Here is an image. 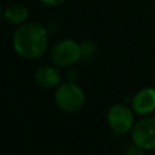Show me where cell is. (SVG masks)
Returning <instances> with one entry per match:
<instances>
[{
	"label": "cell",
	"instance_id": "cell-1",
	"mask_svg": "<svg viewBox=\"0 0 155 155\" xmlns=\"http://www.w3.org/2000/svg\"><path fill=\"white\" fill-rule=\"evenodd\" d=\"M12 46L19 57L24 59H36L47 50V29L40 23L27 22L15 30Z\"/></svg>",
	"mask_w": 155,
	"mask_h": 155
},
{
	"label": "cell",
	"instance_id": "cell-2",
	"mask_svg": "<svg viewBox=\"0 0 155 155\" xmlns=\"http://www.w3.org/2000/svg\"><path fill=\"white\" fill-rule=\"evenodd\" d=\"M85 101L86 98L82 88L73 81L63 82L58 85V87L56 88L54 103L58 107V109H61L64 113H78L85 105Z\"/></svg>",
	"mask_w": 155,
	"mask_h": 155
},
{
	"label": "cell",
	"instance_id": "cell-3",
	"mask_svg": "<svg viewBox=\"0 0 155 155\" xmlns=\"http://www.w3.org/2000/svg\"><path fill=\"white\" fill-rule=\"evenodd\" d=\"M107 122L115 134H126L127 132H131L136 124L133 110L125 104H114L107 111Z\"/></svg>",
	"mask_w": 155,
	"mask_h": 155
},
{
	"label": "cell",
	"instance_id": "cell-4",
	"mask_svg": "<svg viewBox=\"0 0 155 155\" xmlns=\"http://www.w3.org/2000/svg\"><path fill=\"white\" fill-rule=\"evenodd\" d=\"M81 58L80 44L71 39L58 41L51 50V59L56 67L65 68L74 65Z\"/></svg>",
	"mask_w": 155,
	"mask_h": 155
},
{
	"label": "cell",
	"instance_id": "cell-5",
	"mask_svg": "<svg viewBox=\"0 0 155 155\" xmlns=\"http://www.w3.org/2000/svg\"><path fill=\"white\" fill-rule=\"evenodd\" d=\"M131 139L134 145L144 151L155 149V116L139 119L131 130Z\"/></svg>",
	"mask_w": 155,
	"mask_h": 155
},
{
	"label": "cell",
	"instance_id": "cell-6",
	"mask_svg": "<svg viewBox=\"0 0 155 155\" xmlns=\"http://www.w3.org/2000/svg\"><path fill=\"white\" fill-rule=\"evenodd\" d=\"M132 110L139 115H148L155 110V88L145 87L138 91L131 101Z\"/></svg>",
	"mask_w": 155,
	"mask_h": 155
},
{
	"label": "cell",
	"instance_id": "cell-7",
	"mask_svg": "<svg viewBox=\"0 0 155 155\" xmlns=\"http://www.w3.org/2000/svg\"><path fill=\"white\" fill-rule=\"evenodd\" d=\"M35 82L42 88H53L58 86L61 81V74L57 68L51 65L40 67L34 75Z\"/></svg>",
	"mask_w": 155,
	"mask_h": 155
},
{
	"label": "cell",
	"instance_id": "cell-8",
	"mask_svg": "<svg viewBox=\"0 0 155 155\" xmlns=\"http://www.w3.org/2000/svg\"><path fill=\"white\" fill-rule=\"evenodd\" d=\"M28 17H29V10L27 8L25 5L19 2H13L4 10L5 21L13 25H22L27 23Z\"/></svg>",
	"mask_w": 155,
	"mask_h": 155
},
{
	"label": "cell",
	"instance_id": "cell-9",
	"mask_svg": "<svg viewBox=\"0 0 155 155\" xmlns=\"http://www.w3.org/2000/svg\"><path fill=\"white\" fill-rule=\"evenodd\" d=\"M80 48H81V57H92V54L96 52V45L94 42L87 40V41H84L82 44H80Z\"/></svg>",
	"mask_w": 155,
	"mask_h": 155
},
{
	"label": "cell",
	"instance_id": "cell-10",
	"mask_svg": "<svg viewBox=\"0 0 155 155\" xmlns=\"http://www.w3.org/2000/svg\"><path fill=\"white\" fill-rule=\"evenodd\" d=\"M125 155H144V150L133 144V145L128 147V149L126 150Z\"/></svg>",
	"mask_w": 155,
	"mask_h": 155
},
{
	"label": "cell",
	"instance_id": "cell-11",
	"mask_svg": "<svg viewBox=\"0 0 155 155\" xmlns=\"http://www.w3.org/2000/svg\"><path fill=\"white\" fill-rule=\"evenodd\" d=\"M39 1L42 5L48 6V7H56V6H59L65 2V0H39Z\"/></svg>",
	"mask_w": 155,
	"mask_h": 155
}]
</instances>
